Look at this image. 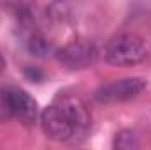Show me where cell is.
<instances>
[{
  "mask_svg": "<svg viewBox=\"0 0 151 150\" xmlns=\"http://www.w3.org/2000/svg\"><path fill=\"white\" fill-rule=\"evenodd\" d=\"M150 55V44L135 34L114 36L104 46V60L116 67H130L144 62Z\"/></svg>",
  "mask_w": 151,
  "mask_h": 150,
  "instance_id": "cell-1",
  "label": "cell"
},
{
  "mask_svg": "<svg viewBox=\"0 0 151 150\" xmlns=\"http://www.w3.org/2000/svg\"><path fill=\"white\" fill-rule=\"evenodd\" d=\"M0 117L16 118L25 125H34L39 117L37 103L23 88L5 87L0 90Z\"/></svg>",
  "mask_w": 151,
  "mask_h": 150,
  "instance_id": "cell-2",
  "label": "cell"
},
{
  "mask_svg": "<svg viewBox=\"0 0 151 150\" xmlns=\"http://www.w3.org/2000/svg\"><path fill=\"white\" fill-rule=\"evenodd\" d=\"M148 87V81L139 76H128V78H119L114 81H107L100 85L93 99L100 104H116V103H127L135 97H139Z\"/></svg>",
  "mask_w": 151,
  "mask_h": 150,
  "instance_id": "cell-3",
  "label": "cell"
},
{
  "mask_svg": "<svg viewBox=\"0 0 151 150\" xmlns=\"http://www.w3.org/2000/svg\"><path fill=\"white\" fill-rule=\"evenodd\" d=\"M40 125L46 136L53 141H72L79 136L74 122L56 103L44 108L40 113Z\"/></svg>",
  "mask_w": 151,
  "mask_h": 150,
  "instance_id": "cell-4",
  "label": "cell"
},
{
  "mask_svg": "<svg viewBox=\"0 0 151 150\" xmlns=\"http://www.w3.org/2000/svg\"><path fill=\"white\" fill-rule=\"evenodd\" d=\"M56 60L70 71H79V69H86L91 67L97 60L99 50L95 46V42L86 41V39H79L72 41L65 46H62L60 50L55 51Z\"/></svg>",
  "mask_w": 151,
  "mask_h": 150,
  "instance_id": "cell-5",
  "label": "cell"
},
{
  "mask_svg": "<svg viewBox=\"0 0 151 150\" xmlns=\"http://www.w3.org/2000/svg\"><path fill=\"white\" fill-rule=\"evenodd\" d=\"M55 103L63 110V111L69 115V118L74 122V125L77 127V133L79 136H84L91 125V115H90V110L88 106L84 104V101L79 97V95H74V94H60L56 95Z\"/></svg>",
  "mask_w": 151,
  "mask_h": 150,
  "instance_id": "cell-6",
  "label": "cell"
},
{
  "mask_svg": "<svg viewBox=\"0 0 151 150\" xmlns=\"http://www.w3.org/2000/svg\"><path fill=\"white\" fill-rule=\"evenodd\" d=\"M113 147L118 150H132L139 147V138L132 129H121L119 133H116L113 141Z\"/></svg>",
  "mask_w": 151,
  "mask_h": 150,
  "instance_id": "cell-7",
  "label": "cell"
},
{
  "mask_svg": "<svg viewBox=\"0 0 151 150\" xmlns=\"http://www.w3.org/2000/svg\"><path fill=\"white\" fill-rule=\"evenodd\" d=\"M28 51L32 55H35V57L44 58V57H49L53 53V46H51L49 41H46L42 36L35 34V36H32L28 39Z\"/></svg>",
  "mask_w": 151,
  "mask_h": 150,
  "instance_id": "cell-8",
  "label": "cell"
},
{
  "mask_svg": "<svg viewBox=\"0 0 151 150\" xmlns=\"http://www.w3.org/2000/svg\"><path fill=\"white\" fill-rule=\"evenodd\" d=\"M25 76H27L30 81H42V79H44V74H42L39 69H32V67L25 69Z\"/></svg>",
  "mask_w": 151,
  "mask_h": 150,
  "instance_id": "cell-9",
  "label": "cell"
},
{
  "mask_svg": "<svg viewBox=\"0 0 151 150\" xmlns=\"http://www.w3.org/2000/svg\"><path fill=\"white\" fill-rule=\"evenodd\" d=\"M4 67H5V60H4V57H2V53H0V73L4 71Z\"/></svg>",
  "mask_w": 151,
  "mask_h": 150,
  "instance_id": "cell-10",
  "label": "cell"
}]
</instances>
